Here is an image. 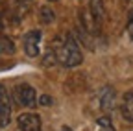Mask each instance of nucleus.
<instances>
[{
    "label": "nucleus",
    "instance_id": "nucleus-1",
    "mask_svg": "<svg viewBox=\"0 0 133 131\" xmlns=\"http://www.w3.org/2000/svg\"><path fill=\"white\" fill-rule=\"evenodd\" d=\"M56 56H57V63L65 68H74L78 65H81L83 61V54L79 50V44L72 35H65L63 39H56L52 43Z\"/></svg>",
    "mask_w": 133,
    "mask_h": 131
},
{
    "label": "nucleus",
    "instance_id": "nucleus-2",
    "mask_svg": "<svg viewBox=\"0 0 133 131\" xmlns=\"http://www.w3.org/2000/svg\"><path fill=\"white\" fill-rule=\"evenodd\" d=\"M13 98L22 107H35L37 104V92L28 83H19L13 87Z\"/></svg>",
    "mask_w": 133,
    "mask_h": 131
},
{
    "label": "nucleus",
    "instance_id": "nucleus-3",
    "mask_svg": "<svg viewBox=\"0 0 133 131\" xmlns=\"http://www.w3.org/2000/svg\"><path fill=\"white\" fill-rule=\"evenodd\" d=\"M41 39H43V33L39 30H31L24 35L22 39V48H24V54L28 57H37L39 52H41Z\"/></svg>",
    "mask_w": 133,
    "mask_h": 131
},
{
    "label": "nucleus",
    "instance_id": "nucleus-4",
    "mask_svg": "<svg viewBox=\"0 0 133 131\" xmlns=\"http://www.w3.org/2000/svg\"><path fill=\"white\" fill-rule=\"evenodd\" d=\"M17 126L21 131H41V116L35 113H22L17 118Z\"/></svg>",
    "mask_w": 133,
    "mask_h": 131
},
{
    "label": "nucleus",
    "instance_id": "nucleus-5",
    "mask_svg": "<svg viewBox=\"0 0 133 131\" xmlns=\"http://www.w3.org/2000/svg\"><path fill=\"white\" fill-rule=\"evenodd\" d=\"M11 120V104L6 89L0 85V129H4Z\"/></svg>",
    "mask_w": 133,
    "mask_h": 131
},
{
    "label": "nucleus",
    "instance_id": "nucleus-6",
    "mask_svg": "<svg viewBox=\"0 0 133 131\" xmlns=\"http://www.w3.org/2000/svg\"><path fill=\"white\" fill-rule=\"evenodd\" d=\"M89 15H91L92 22H94V28L100 31L102 22H104V17H105L104 2H102V0H91V4H89Z\"/></svg>",
    "mask_w": 133,
    "mask_h": 131
},
{
    "label": "nucleus",
    "instance_id": "nucleus-7",
    "mask_svg": "<svg viewBox=\"0 0 133 131\" xmlns=\"http://www.w3.org/2000/svg\"><path fill=\"white\" fill-rule=\"evenodd\" d=\"M120 114L126 122H133V91L126 92L120 102Z\"/></svg>",
    "mask_w": 133,
    "mask_h": 131
},
{
    "label": "nucleus",
    "instance_id": "nucleus-8",
    "mask_svg": "<svg viewBox=\"0 0 133 131\" xmlns=\"http://www.w3.org/2000/svg\"><path fill=\"white\" fill-rule=\"evenodd\" d=\"M115 104V89L113 87H104L100 92V107L104 111H109Z\"/></svg>",
    "mask_w": 133,
    "mask_h": 131
},
{
    "label": "nucleus",
    "instance_id": "nucleus-9",
    "mask_svg": "<svg viewBox=\"0 0 133 131\" xmlns=\"http://www.w3.org/2000/svg\"><path fill=\"white\" fill-rule=\"evenodd\" d=\"M13 54H15V43L6 35H0V56H13Z\"/></svg>",
    "mask_w": 133,
    "mask_h": 131
},
{
    "label": "nucleus",
    "instance_id": "nucleus-10",
    "mask_svg": "<svg viewBox=\"0 0 133 131\" xmlns=\"http://www.w3.org/2000/svg\"><path fill=\"white\" fill-rule=\"evenodd\" d=\"M54 19H56V15H54V11L50 9L48 6H43V8L39 9V20H41L43 24H50V22H54Z\"/></svg>",
    "mask_w": 133,
    "mask_h": 131
},
{
    "label": "nucleus",
    "instance_id": "nucleus-11",
    "mask_svg": "<svg viewBox=\"0 0 133 131\" xmlns=\"http://www.w3.org/2000/svg\"><path fill=\"white\" fill-rule=\"evenodd\" d=\"M96 124H98L100 131H115V127H113V124H111V118H109V116H100Z\"/></svg>",
    "mask_w": 133,
    "mask_h": 131
},
{
    "label": "nucleus",
    "instance_id": "nucleus-12",
    "mask_svg": "<svg viewBox=\"0 0 133 131\" xmlns=\"http://www.w3.org/2000/svg\"><path fill=\"white\" fill-rule=\"evenodd\" d=\"M39 102H41V105H50V104H52V98H50L48 94H43L39 98Z\"/></svg>",
    "mask_w": 133,
    "mask_h": 131
},
{
    "label": "nucleus",
    "instance_id": "nucleus-13",
    "mask_svg": "<svg viewBox=\"0 0 133 131\" xmlns=\"http://www.w3.org/2000/svg\"><path fill=\"white\" fill-rule=\"evenodd\" d=\"M128 35H129V39H133V17L128 22Z\"/></svg>",
    "mask_w": 133,
    "mask_h": 131
},
{
    "label": "nucleus",
    "instance_id": "nucleus-14",
    "mask_svg": "<svg viewBox=\"0 0 133 131\" xmlns=\"http://www.w3.org/2000/svg\"><path fill=\"white\" fill-rule=\"evenodd\" d=\"M15 2H19V4H28V2H31V0H15Z\"/></svg>",
    "mask_w": 133,
    "mask_h": 131
},
{
    "label": "nucleus",
    "instance_id": "nucleus-15",
    "mask_svg": "<svg viewBox=\"0 0 133 131\" xmlns=\"http://www.w3.org/2000/svg\"><path fill=\"white\" fill-rule=\"evenodd\" d=\"M61 131H72V129H70L69 126H63V127H61Z\"/></svg>",
    "mask_w": 133,
    "mask_h": 131
},
{
    "label": "nucleus",
    "instance_id": "nucleus-16",
    "mask_svg": "<svg viewBox=\"0 0 133 131\" xmlns=\"http://www.w3.org/2000/svg\"><path fill=\"white\" fill-rule=\"evenodd\" d=\"M48 2H57V0H48Z\"/></svg>",
    "mask_w": 133,
    "mask_h": 131
}]
</instances>
